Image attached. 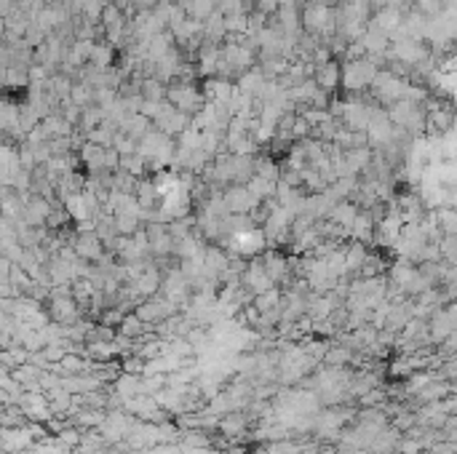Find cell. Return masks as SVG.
I'll return each mask as SVG.
<instances>
[{"label": "cell", "instance_id": "cell-14", "mask_svg": "<svg viewBox=\"0 0 457 454\" xmlns=\"http://www.w3.org/2000/svg\"><path fill=\"white\" fill-rule=\"evenodd\" d=\"M243 281H246V286L252 288V291H257V294H265V291H270L273 286V278L267 275V270H265L263 262H252L246 270H243Z\"/></svg>", "mask_w": 457, "mask_h": 454}, {"label": "cell", "instance_id": "cell-12", "mask_svg": "<svg viewBox=\"0 0 457 454\" xmlns=\"http://www.w3.org/2000/svg\"><path fill=\"white\" fill-rule=\"evenodd\" d=\"M339 80H342V65H339V59H332V62H326V65H321L315 70V83L324 91H329V94H335L337 89H339Z\"/></svg>", "mask_w": 457, "mask_h": 454}, {"label": "cell", "instance_id": "cell-32", "mask_svg": "<svg viewBox=\"0 0 457 454\" xmlns=\"http://www.w3.org/2000/svg\"><path fill=\"white\" fill-rule=\"evenodd\" d=\"M161 284V275H158V270H144L140 273V278H137V291H142V294H150V291H155Z\"/></svg>", "mask_w": 457, "mask_h": 454}, {"label": "cell", "instance_id": "cell-20", "mask_svg": "<svg viewBox=\"0 0 457 454\" xmlns=\"http://www.w3.org/2000/svg\"><path fill=\"white\" fill-rule=\"evenodd\" d=\"M356 216H359V203H353V201H339L335 209H332V214H329V222H332V225H339V227H350V225L356 222Z\"/></svg>", "mask_w": 457, "mask_h": 454}, {"label": "cell", "instance_id": "cell-31", "mask_svg": "<svg viewBox=\"0 0 457 454\" xmlns=\"http://www.w3.org/2000/svg\"><path fill=\"white\" fill-rule=\"evenodd\" d=\"M86 142L102 144V147H113L115 131H113V128H104V126H96V128H91V131L86 134Z\"/></svg>", "mask_w": 457, "mask_h": 454}, {"label": "cell", "instance_id": "cell-24", "mask_svg": "<svg viewBox=\"0 0 457 454\" xmlns=\"http://www.w3.org/2000/svg\"><path fill=\"white\" fill-rule=\"evenodd\" d=\"M140 94L142 99H153V102H168V86L158 78H144Z\"/></svg>", "mask_w": 457, "mask_h": 454}, {"label": "cell", "instance_id": "cell-9", "mask_svg": "<svg viewBox=\"0 0 457 454\" xmlns=\"http://www.w3.org/2000/svg\"><path fill=\"white\" fill-rule=\"evenodd\" d=\"M72 246H75V251H78V257L80 260H102L104 257V240L96 236V230H83V233H78V238L72 240Z\"/></svg>", "mask_w": 457, "mask_h": 454}, {"label": "cell", "instance_id": "cell-10", "mask_svg": "<svg viewBox=\"0 0 457 454\" xmlns=\"http://www.w3.org/2000/svg\"><path fill=\"white\" fill-rule=\"evenodd\" d=\"M201 91L206 96V102L212 104H227L236 94V83L233 80H222V78H206Z\"/></svg>", "mask_w": 457, "mask_h": 454}, {"label": "cell", "instance_id": "cell-11", "mask_svg": "<svg viewBox=\"0 0 457 454\" xmlns=\"http://www.w3.org/2000/svg\"><path fill=\"white\" fill-rule=\"evenodd\" d=\"M78 158L83 161V166H86L89 174H94V171H107V168H104V161H107V147H102V144H94V142L80 144Z\"/></svg>", "mask_w": 457, "mask_h": 454}, {"label": "cell", "instance_id": "cell-4", "mask_svg": "<svg viewBox=\"0 0 457 454\" xmlns=\"http://www.w3.org/2000/svg\"><path fill=\"white\" fill-rule=\"evenodd\" d=\"M267 236H265L263 227H252V230H243L238 236H230L227 238V249L236 254V257H257L267 249Z\"/></svg>", "mask_w": 457, "mask_h": 454}, {"label": "cell", "instance_id": "cell-36", "mask_svg": "<svg viewBox=\"0 0 457 454\" xmlns=\"http://www.w3.org/2000/svg\"><path fill=\"white\" fill-rule=\"evenodd\" d=\"M449 313L455 315V321H457V302H452V305H449Z\"/></svg>", "mask_w": 457, "mask_h": 454}, {"label": "cell", "instance_id": "cell-26", "mask_svg": "<svg viewBox=\"0 0 457 454\" xmlns=\"http://www.w3.org/2000/svg\"><path fill=\"white\" fill-rule=\"evenodd\" d=\"M265 270H267V275L273 278V281H278V278H284L287 275V260L278 254V251H265Z\"/></svg>", "mask_w": 457, "mask_h": 454}, {"label": "cell", "instance_id": "cell-17", "mask_svg": "<svg viewBox=\"0 0 457 454\" xmlns=\"http://www.w3.org/2000/svg\"><path fill=\"white\" fill-rule=\"evenodd\" d=\"M203 38H206V43H214V46H222V43H225L227 27H225V14H222L219 8L203 22Z\"/></svg>", "mask_w": 457, "mask_h": 454}, {"label": "cell", "instance_id": "cell-21", "mask_svg": "<svg viewBox=\"0 0 457 454\" xmlns=\"http://www.w3.org/2000/svg\"><path fill=\"white\" fill-rule=\"evenodd\" d=\"M254 174H257V177H265V179H270V182H281L284 168L276 163L273 155H260V158H254Z\"/></svg>", "mask_w": 457, "mask_h": 454}, {"label": "cell", "instance_id": "cell-27", "mask_svg": "<svg viewBox=\"0 0 457 454\" xmlns=\"http://www.w3.org/2000/svg\"><path fill=\"white\" fill-rule=\"evenodd\" d=\"M113 219H115V230H118L123 238L134 236V233L142 227V219L134 214H113Z\"/></svg>", "mask_w": 457, "mask_h": 454}, {"label": "cell", "instance_id": "cell-3", "mask_svg": "<svg viewBox=\"0 0 457 454\" xmlns=\"http://www.w3.org/2000/svg\"><path fill=\"white\" fill-rule=\"evenodd\" d=\"M168 102H171L177 110L192 115V118L206 107L203 91H201L198 86H182V83H171V86H168Z\"/></svg>", "mask_w": 457, "mask_h": 454}, {"label": "cell", "instance_id": "cell-25", "mask_svg": "<svg viewBox=\"0 0 457 454\" xmlns=\"http://www.w3.org/2000/svg\"><path fill=\"white\" fill-rule=\"evenodd\" d=\"M369 260V251H366V243H359L353 240L348 249H345V262H348V270H361Z\"/></svg>", "mask_w": 457, "mask_h": 454}, {"label": "cell", "instance_id": "cell-19", "mask_svg": "<svg viewBox=\"0 0 457 454\" xmlns=\"http://www.w3.org/2000/svg\"><path fill=\"white\" fill-rule=\"evenodd\" d=\"M203 270H206V275H219V273L230 270L227 254L222 249H216V246H209L206 254H203Z\"/></svg>", "mask_w": 457, "mask_h": 454}, {"label": "cell", "instance_id": "cell-6", "mask_svg": "<svg viewBox=\"0 0 457 454\" xmlns=\"http://www.w3.org/2000/svg\"><path fill=\"white\" fill-rule=\"evenodd\" d=\"M222 201H225L230 214H252L254 209L263 206V201L257 195H252V190L246 185H227L222 190Z\"/></svg>", "mask_w": 457, "mask_h": 454}, {"label": "cell", "instance_id": "cell-28", "mask_svg": "<svg viewBox=\"0 0 457 454\" xmlns=\"http://www.w3.org/2000/svg\"><path fill=\"white\" fill-rule=\"evenodd\" d=\"M214 11H216V0H192L190 5H188V14H190L192 19H198V22H206Z\"/></svg>", "mask_w": 457, "mask_h": 454}, {"label": "cell", "instance_id": "cell-1", "mask_svg": "<svg viewBox=\"0 0 457 454\" xmlns=\"http://www.w3.org/2000/svg\"><path fill=\"white\" fill-rule=\"evenodd\" d=\"M377 67L364 56V59H350V62H342V94H364L372 89L375 78H377Z\"/></svg>", "mask_w": 457, "mask_h": 454}, {"label": "cell", "instance_id": "cell-33", "mask_svg": "<svg viewBox=\"0 0 457 454\" xmlns=\"http://www.w3.org/2000/svg\"><path fill=\"white\" fill-rule=\"evenodd\" d=\"M164 107H166V102H153V99H142V107H140V113H142L144 118L155 120L161 113H164Z\"/></svg>", "mask_w": 457, "mask_h": 454}, {"label": "cell", "instance_id": "cell-13", "mask_svg": "<svg viewBox=\"0 0 457 454\" xmlns=\"http://www.w3.org/2000/svg\"><path fill=\"white\" fill-rule=\"evenodd\" d=\"M369 24H375V27H380L383 32L393 35V32L404 24V14H401L399 8H393V5H385V8H377V11L372 14Z\"/></svg>", "mask_w": 457, "mask_h": 454}, {"label": "cell", "instance_id": "cell-34", "mask_svg": "<svg viewBox=\"0 0 457 454\" xmlns=\"http://www.w3.org/2000/svg\"><path fill=\"white\" fill-rule=\"evenodd\" d=\"M281 8V0H254V11H260L265 16H276Z\"/></svg>", "mask_w": 457, "mask_h": 454}, {"label": "cell", "instance_id": "cell-23", "mask_svg": "<svg viewBox=\"0 0 457 454\" xmlns=\"http://www.w3.org/2000/svg\"><path fill=\"white\" fill-rule=\"evenodd\" d=\"M246 188L252 190V195H257L260 201H276V188H278V182H270V179L254 174V177L246 182Z\"/></svg>", "mask_w": 457, "mask_h": 454}, {"label": "cell", "instance_id": "cell-7", "mask_svg": "<svg viewBox=\"0 0 457 454\" xmlns=\"http://www.w3.org/2000/svg\"><path fill=\"white\" fill-rule=\"evenodd\" d=\"M390 54L399 56L401 62L412 65V67H417V65L431 59V43L428 41H417V38H404V41L390 43Z\"/></svg>", "mask_w": 457, "mask_h": 454}, {"label": "cell", "instance_id": "cell-35", "mask_svg": "<svg viewBox=\"0 0 457 454\" xmlns=\"http://www.w3.org/2000/svg\"><path fill=\"white\" fill-rule=\"evenodd\" d=\"M161 5V0H131V8L140 14V11H155Z\"/></svg>", "mask_w": 457, "mask_h": 454}, {"label": "cell", "instance_id": "cell-5", "mask_svg": "<svg viewBox=\"0 0 457 454\" xmlns=\"http://www.w3.org/2000/svg\"><path fill=\"white\" fill-rule=\"evenodd\" d=\"M291 225H294V214L289 212L287 206L273 203V206H270V214H267V219L263 222V230L270 243H281V240L289 238Z\"/></svg>", "mask_w": 457, "mask_h": 454}, {"label": "cell", "instance_id": "cell-29", "mask_svg": "<svg viewBox=\"0 0 457 454\" xmlns=\"http://www.w3.org/2000/svg\"><path fill=\"white\" fill-rule=\"evenodd\" d=\"M225 27L227 32H249V14L246 11H236V14H225Z\"/></svg>", "mask_w": 457, "mask_h": 454}, {"label": "cell", "instance_id": "cell-18", "mask_svg": "<svg viewBox=\"0 0 457 454\" xmlns=\"http://www.w3.org/2000/svg\"><path fill=\"white\" fill-rule=\"evenodd\" d=\"M361 41H364L366 54H388V51H390V35L383 32L380 27H375V24L366 27V32H364Z\"/></svg>", "mask_w": 457, "mask_h": 454}, {"label": "cell", "instance_id": "cell-15", "mask_svg": "<svg viewBox=\"0 0 457 454\" xmlns=\"http://www.w3.org/2000/svg\"><path fill=\"white\" fill-rule=\"evenodd\" d=\"M265 83H267V75L263 72V67H260V65L236 78V86H238V91H241V94H246V96H257L260 91H263Z\"/></svg>", "mask_w": 457, "mask_h": 454}, {"label": "cell", "instance_id": "cell-2", "mask_svg": "<svg viewBox=\"0 0 457 454\" xmlns=\"http://www.w3.org/2000/svg\"><path fill=\"white\" fill-rule=\"evenodd\" d=\"M388 118L396 128H404L412 137H425V107L420 102L401 99L388 107Z\"/></svg>", "mask_w": 457, "mask_h": 454}, {"label": "cell", "instance_id": "cell-16", "mask_svg": "<svg viewBox=\"0 0 457 454\" xmlns=\"http://www.w3.org/2000/svg\"><path fill=\"white\" fill-rule=\"evenodd\" d=\"M375 227H377L375 216L364 209V212H359L356 222L350 225V238L359 240V243H375Z\"/></svg>", "mask_w": 457, "mask_h": 454}, {"label": "cell", "instance_id": "cell-8", "mask_svg": "<svg viewBox=\"0 0 457 454\" xmlns=\"http://www.w3.org/2000/svg\"><path fill=\"white\" fill-rule=\"evenodd\" d=\"M153 123H155V128H161L164 134H168V137H174V139H177L182 131H188V128L192 126V115L182 113V110H177L171 102H166L164 113L153 120Z\"/></svg>", "mask_w": 457, "mask_h": 454}, {"label": "cell", "instance_id": "cell-22", "mask_svg": "<svg viewBox=\"0 0 457 454\" xmlns=\"http://www.w3.org/2000/svg\"><path fill=\"white\" fill-rule=\"evenodd\" d=\"M91 65L102 67V70L115 67V46L107 43V41H99L94 46V54H91Z\"/></svg>", "mask_w": 457, "mask_h": 454}, {"label": "cell", "instance_id": "cell-30", "mask_svg": "<svg viewBox=\"0 0 457 454\" xmlns=\"http://www.w3.org/2000/svg\"><path fill=\"white\" fill-rule=\"evenodd\" d=\"M455 326H457V321L449 310L438 313V315L433 318V332H436V337H447Z\"/></svg>", "mask_w": 457, "mask_h": 454}, {"label": "cell", "instance_id": "cell-37", "mask_svg": "<svg viewBox=\"0 0 457 454\" xmlns=\"http://www.w3.org/2000/svg\"><path fill=\"white\" fill-rule=\"evenodd\" d=\"M54 3H65V0H48V5H54Z\"/></svg>", "mask_w": 457, "mask_h": 454}]
</instances>
